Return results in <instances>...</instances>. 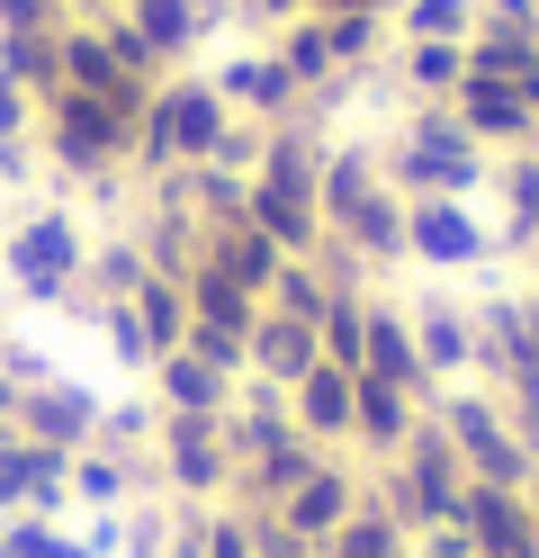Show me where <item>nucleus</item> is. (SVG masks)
<instances>
[{
  "mask_svg": "<svg viewBox=\"0 0 539 558\" xmlns=\"http://www.w3.org/2000/svg\"><path fill=\"white\" fill-rule=\"evenodd\" d=\"M306 19H395V0H306Z\"/></svg>",
  "mask_w": 539,
  "mask_h": 558,
  "instance_id": "c03bdc74",
  "label": "nucleus"
},
{
  "mask_svg": "<svg viewBox=\"0 0 539 558\" xmlns=\"http://www.w3.org/2000/svg\"><path fill=\"white\" fill-rule=\"evenodd\" d=\"M395 46H467L477 37V0H395Z\"/></svg>",
  "mask_w": 539,
  "mask_h": 558,
  "instance_id": "cd10ccee",
  "label": "nucleus"
},
{
  "mask_svg": "<svg viewBox=\"0 0 539 558\" xmlns=\"http://www.w3.org/2000/svg\"><path fill=\"white\" fill-rule=\"evenodd\" d=\"M395 82L414 99H450L467 82V46H395Z\"/></svg>",
  "mask_w": 539,
  "mask_h": 558,
  "instance_id": "72a5a7b5",
  "label": "nucleus"
},
{
  "mask_svg": "<svg viewBox=\"0 0 539 558\" xmlns=\"http://www.w3.org/2000/svg\"><path fill=\"white\" fill-rule=\"evenodd\" d=\"M135 0H82V19H126Z\"/></svg>",
  "mask_w": 539,
  "mask_h": 558,
  "instance_id": "49530a36",
  "label": "nucleus"
},
{
  "mask_svg": "<svg viewBox=\"0 0 539 558\" xmlns=\"http://www.w3.org/2000/svg\"><path fill=\"white\" fill-rule=\"evenodd\" d=\"M0 234H10V217H0Z\"/></svg>",
  "mask_w": 539,
  "mask_h": 558,
  "instance_id": "603ef678",
  "label": "nucleus"
},
{
  "mask_svg": "<svg viewBox=\"0 0 539 558\" xmlns=\"http://www.w3.org/2000/svg\"><path fill=\"white\" fill-rule=\"evenodd\" d=\"M19 433L46 441V450H90L99 441V397L72 388L63 369H36V378H19Z\"/></svg>",
  "mask_w": 539,
  "mask_h": 558,
  "instance_id": "1a4fd4ad",
  "label": "nucleus"
},
{
  "mask_svg": "<svg viewBox=\"0 0 539 558\" xmlns=\"http://www.w3.org/2000/svg\"><path fill=\"white\" fill-rule=\"evenodd\" d=\"M450 109H458V126L477 135L486 154H522L530 126H539V109L522 99V82H486V73H467V82L450 90Z\"/></svg>",
  "mask_w": 539,
  "mask_h": 558,
  "instance_id": "9b49d317",
  "label": "nucleus"
},
{
  "mask_svg": "<svg viewBox=\"0 0 539 558\" xmlns=\"http://www.w3.org/2000/svg\"><path fill=\"white\" fill-rule=\"evenodd\" d=\"M54 37H63V27H54ZM54 37H0V73H10L36 109L63 90V46H54Z\"/></svg>",
  "mask_w": 539,
  "mask_h": 558,
  "instance_id": "2f4dec72",
  "label": "nucleus"
},
{
  "mask_svg": "<svg viewBox=\"0 0 539 558\" xmlns=\"http://www.w3.org/2000/svg\"><path fill=\"white\" fill-rule=\"evenodd\" d=\"M414 424H422V405H414L405 388H387V378H359V414H351V441L369 450V460H395Z\"/></svg>",
  "mask_w": 539,
  "mask_h": 558,
  "instance_id": "b1692460",
  "label": "nucleus"
},
{
  "mask_svg": "<svg viewBox=\"0 0 539 558\" xmlns=\"http://www.w3.org/2000/svg\"><path fill=\"white\" fill-rule=\"evenodd\" d=\"M378 171H387V190L395 198H467V190H486V145L458 126V109L450 99H414L405 109V126H395V145L378 154Z\"/></svg>",
  "mask_w": 539,
  "mask_h": 558,
  "instance_id": "f03ea898",
  "label": "nucleus"
},
{
  "mask_svg": "<svg viewBox=\"0 0 539 558\" xmlns=\"http://www.w3.org/2000/svg\"><path fill=\"white\" fill-rule=\"evenodd\" d=\"M135 126L144 90H54L36 109V154L63 181H99V171H135Z\"/></svg>",
  "mask_w": 539,
  "mask_h": 558,
  "instance_id": "f257e3e1",
  "label": "nucleus"
},
{
  "mask_svg": "<svg viewBox=\"0 0 539 558\" xmlns=\"http://www.w3.org/2000/svg\"><path fill=\"white\" fill-rule=\"evenodd\" d=\"M351 505H359V477H351L342 460H323V469H315V477L297 486V496L279 505V522H287L297 541H315V549H323V541H333V522H342Z\"/></svg>",
  "mask_w": 539,
  "mask_h": 558,
  "instance_id": "412c9836",
  "label": "nucleus"
},
{
  "mask_svg": "<svg viewBox=\"0 0 539 558\" xmlns=\"http://www.w3.org/2000/svg\"><path fill=\"white\" fill-rule=\"evenodd\" d=\"M154 441H162V477L180 496H225L234 486V450H225V424H216V414H162Z\"/></svg>",
  "mask_w": 539,
  "mask_h": 558,
  "instance_id": "9d476101",
  "label": "nucleus"
},
{
  "mask_svg": "<svg viewBox=\"0 0 539 558\" xmlns=\"http://www.w3.org/2000/svg\"><path fill=\"white\" fill-rule=\"evenodd\" d=\"M530 505H539V469H530Z\"/></svg>",
  "mask_w": 539,
  "mask_h": 558,
  "instance_id": "09e8293b",
  "label": "nucleus"
},
{
  "mask_svg": "<svg viewBox=\"0 0 539 558\" xmlns=\"http://www.w3.org/2000/svg\"><path fill=\"white\" fill-rule=\"evenodd\" d=\"M243 217L261 226L287 262H306L315 243H323V207H315L306 190H270V181H252V190H243Z\"/></svg>",
  "mask_w": 539,
  "mask_h": 558,
  "instance_id": "aec40b11",
  "label": "nucleus"
},
{
  "mask_svg": "<svg viewBox=\"0 0 539 558\" xmlns=\"http://www.w3.org/2000/svg\"><path fill=\"white\" fill-rule=\"evenodd\" d=\"M0 558H90V541H63L54 522H36V513H19L10 532H0Z\"/></svg>",
  "mask_w": 539,
  "mask_h": 558,
  "instance_id": "a19ab883",
  "label": "nucleus"
},
{
  "mask_svg": "<svg viewBox=\"0 0 539 558\" xmlns=\"http://www.w3.org/2000/svg\"><path fill=\"white\" fill-rule=\"evenodd\" d=\"M144 253H135V234H90V253H82V298H135L144 289Z\"/></svg>",
  "mask_w": 539,
  "mask_h": 558,
  "instance_id": "7c9ffc66",
  "label": "nucleus"
},
{
  "mask_svg": "<svg viewBox=\"0 0 539 558\" xmlns=\"http://www.w3.org/2000/svg\"><path fill=\"white\" fill-rule=\"evenodd\" d=\"M530 46H539V19H530Z\"/></svg>",
  "mask_w": 539,
  "mask_h": 558,
  "instance_id": "8fccbe9b",
  "label": "nucleus"
},
{
  "mask_svg": "<svg viewBox=\"0 0 539 558\" xmlns=\"http://www.w3.org/2000/svg\"><path fill=\"white\" fill-rule=\"evenodd\" d=\"M126 306H135V325H144V342H154V361H162V352H180V342H189V298H180V279H144V289H135Z\"/></svg>",
  "mask_w": 539,
  "mask_h": 558,
  "instance_id": "473e14b6",
  "label": "nucleus"
},
{
  "mask_svg": "<svg viewBox=\"0 0 539 558\" xmlns=\"http://www.w3.org/2000/svg\"><path fill=\"white\" fill-rule=\"evenodd\" d=\"M72 306L99 325V342H108L126 369H154V342H144V325H135V306H126V298H72Z\"/></svg>",
  "mask_w": 539,
  "mask_h": 558,
  "instance_id": "e433bc0d",
  "label": "nucleus"
},
{
  "mask_svg": "<svg viewBox=\"0 0 539 558\" xmlns=\"http://www.w3.org/2000/svg\"><path fill=\"white\" fill-rule=\"evenodd\" d=\"M323 118L315 109H297V118H279V126H261V162H252V181H270V190H306L315 198V181H323Z\"/></svg>",
  "mask_w": 539,
  "mask_h": 558,
  "instance_id": "ddd939ff",
  "label": "nucleus"
},
{
  "mask_svg": "<svg viewBox=\"0 0 539 558\" xmlns=\"http://www.w3.org/2000/svg\"><path fill=\"white\" fill-rule=\"evenodd\" d=\"M315 558H405V522H395L378 496H359V505L333 522V541H323Z\"/></svg>",
  "mask_w": 539,
  "mask_h": 558,
  "instance_id": "bb28decb",
  "label": "nucleus"
},
{
  "mask_svg": "<svg viewBox=\"0 0 539 558\" xmlns=\"http://www.w3.org/2000/svg\"><path fill=\"white\" fill-rule=\"evenodd\" d=\"M522 154H530V171H539V126H530V145H522Z\"/></svg>",
  "mask_w": 539,
  "mask_h": 558,
  "instance_id": "de8ad7c7",
  "label": "nucleus"
},
{
  "mask_svg": "<svg viewBox=\"0 0 539 558\" xmlns=\"http://www.w3.org/2000/svg\"><path fill=\"white\" fill-rule=\"evenodd\" d=\"M126 19L144 27V46H154L171 73H189V54L216 37V0H135Z\"/></svg>",
  "mask_w": 539,
  "mask_h": 558,
  "instance_id": "6ab92c4d",
  "label": "nucleus"
},
{
  "mask_svg": "<svg viewBox=\"0 0 539 558\" xmlns=\"http://www.w3.org/2000/svg\"><path fill=\"white\" fill-rule=\"evenodd\" d=\"M405 325H414V352H422V369L431 378H458V369H477V316H467L458 298H414L405 306Z\"/></svg>",
  "mask_w": 539,
  "mask_h": 558,
  "instance_id": "2eb2a0df",
  "label": "nucleus"
},
{
  "mask_svg": "<svg viewBox=\"0 0 539 558\" xmlns=\"http://www.w3.org/2000/svg\"><path fill=\"white\" fill-rule=\"evenodd\" d=\"M225 126H234V109H225V90H216V73H162L144 90L135 171L154 181V171H180V162H216Z\"/></svg>",
  "mask_w": 539,
  "mask_h": 558,
  "instance_id": "20e7f679",
  "label": "nucleus"
},
{
  "mask_svg": "<svg viewBox=\"0 0 539 558\" xmlns=\"http://www.w3.org/2000/svg\"><path fill=\"white\" fill-rule=\"evenodd\" d=\"M99 37H108V54H118V73H126V82H144V90H154V82L171 73V63L144 46V27H135V19H99Z\"/></svg>",
  "mask_w": 539,
  "mask_h": 558,
  "instance_id": "4c0bfd02",
  "label": "nucleus"
},
{
  "mask_svg": "<svg viewBox=\"0 0 539 558\" xmlns=\"http://www.w3.org/2000/svg\"><path fill=\"white\" fill-rule=\"evenodd\" d=\"M180 298H189V325H207V333H243V342H252V316H261V298H252V289H234V279L216 270L207 253L189 262Z\"/></svg>",
  "mask_w": 539,
  "mask_h": 558,
  "instance_id": "5701e85b",
  "label": "nucleus"
},
{
  "mask_svg": "<svg viewBox=\"0 0 539 558\" xmlns=\"http://www.w3.org/2000/svg\"><path fill=\"white\" fill-rule=\"evenodd\" d=\"M216 90H225V109L234 118H252V126H279V118H297L306 109V90L287 82V63L261 46V54H234L225 73H216Z\"/></svg>",
  "mask_w": 539,
  "mask_h": 558,
  "instance_id": "f8f14e48",
  "label": "nucleus"
},
{
  "mask_svg": "<svg viewBox=\"0 0 539 558\" xmlns=\"http://www.w3.org/2000/svg\"><path fill=\"white\" fill-rule=\"evenodd\" d=\"M54 46H63V90H144V82H126V73H118V54H108L99 19H72Z\"/></svg>",
  "mask_w": 539,
  "mask_h": 558,
  "instance_id": "c85d7f7f",
  "label": "nucleus"
},
{
  "mask_svg": "<svg viewBox=\"0 0 539 558\" xmlns=\"http://www.w3.org/2000/svg\"><path fill=\"white\" fill-rule=\"evenodd\" d=\"M72 496H82V505H126L135 496V460H126V450H72Z\"/></svg>",
  "mask_w": 539,
  "mask_h": 558,
  "instance_id": "f704fd0d",
  "label": "nucleus"
},
{
  "mask_svg": "<svg viewBox=\"0 0 539 558\" xmlns=\"http://www.w3.org/2000/svg\"><path fill=\"white\" fill-rule=\"evenodd\" d=\"M315 207H323V234L351 243L359 262H405V198L387 190L378 154L333 145L323 154V181H315Z\"/></svg>",
  "mask_w": 539,
  "mask_h": 558,
  "instance_id": "7ed1b4c3",
  "label": "nucleus"
},
{
  "mask_svg": "<svg viewBox=\"0 0 539 558\" xmlns=\"http://www.w3.org/2000/svg\"><path fill=\"white\" fill-rule=\"evenodd\" d=\"M198 234H207V226L189 217V207H154V217L135 226V253H144V270H154V279H189Z\"/></svg>",
  "mask_w": 539,
  "mask_h": 558,
  "instance_id": "393cba45",
  "label": "nucleus"
},
{
  "mask_svg": "<svg viewBox=\"0 0 539 558\" xmlns=\"http://www.w3.org/2000/svg\"><path fill=\"white\" fill-rule=\"evenodd\" d=\"M0 352H10V333H0Z\"/></svg>",
  "mask_w": 539,
  "mask_h": 558,
  "instance_id": "3c124183",
  "label": "nucleus"
},
{
  "mask_svg": "<svg viewBox=\"0 0 539 558\" xmlns=\"http://www.w3.org/2000/svg\"><path fill=\"white\" fill-rule=\"evenodd\" d=\"M180 181H189V217L198 226H225V217H243V171H225V162H189L180 171Z\"/></svg>",
  "mask_w": 539,
  "mask_h": 558,
  "instance_id": "c9c22d12",
  "label": "nucleus"
},
{
  "mask_svg": "<svg viewBox=\"0 0 539 558\" xmlns=\"http://www.w3.org/2000/svg\"><path fill=\"white\" fill-rule=\"evenodd\" d=\"M54 27H72L63 0H0V37H54Z\"/></svg>",
  "mask_w": 539,
  "mask_h": 558,
  "instance_id": "79ce46f5",
  "label": "nucleus"
},
{
  "mask_svg": "<svg viewBox=\"0 0 539 558\" xmlns=\"http://www.w3.org/2000/svg\"><path fill=\"white\" fill-rule=\"evenodd\" d=\"M494 198H503V217H494V243H513V253H530V234H539V171H530V154H503L494 171Z\"/></svg>",
  "mask_w": 539,
  "mask_h": 558,
  "instance_id": "a878e982",
  "label": "nucleus"
},
{
  "mask_svg": "<svg viewBox=\"0 0 539 558\" xmlns=\"http://www.w3.org/2000/svg\"><path fill=\"white\" fill-rule=\"evenodd\" d=\"M387 469V513L405 522V532H441V522L458 513V496H467V460H458V441L441 433V414H422V424L405 433V450L395 460H378Z\"/></svg>",
  "mask_w": 539,
  "mask_h": 558,
  "instance_id": "39448f33",
  "label": "nucleus"
},
{
  "mask_svg": "<svg viewBox=\"0 0 539 558\" xmlns=\"http://www.w3.org/2000/svg\"><path fill=\"white\" fill-rule=\"evenodd\" d=\"M539 0H477V27H513V37H530Z\"/></svg>",
  "mask_w": 539,
  "mask_h": 558,
  "instance_id": "37998d69",
  "label": "nucleus"
},
{
  "mask_svg": "<svg viewBox=\"0 0 539 558\" xmlns=\"http://www.w3.org/2000/svg\"><path fill=\"white\" fill-rule=\"evenodd\" d=\"M287 414H297V433L315 450H333L351 441V414H359V369H333V361H315L297 388H287Z\"/></svg>",
  "mask_w": 539,
  "mask_h": 558,
  "instance_id": "4468645a",
  "label": "nucleus"
},
{
  "mask_svg": "<svg viewBox=\"0 0 539 558\" xmlns=\"http://www.w3.org/2000/svg\"><path fill=\"white\" fill-rule=\"evenodd\" d=\"M252 19H270V27H287V19H306V0H252Z\"/></svg>",
  "mask_w": 539,
  "mask_h": 558,
  "instance_id": "a18cd8bd",
  "label": "nucleus"
},
{
  "mask_svg": "<svg viewBox=\"0 0 539 558\" xmlns=\"http://www.w3.org/2000/svg\"><path fill=\"white\" fill-rule=\"evenodd\" d=\"M82 253H90V234H82L72 207H36V217H19L0 234V262H10L27 306H72L82 298Z\"/></svg>",
  "mask_w": 539,
  "mask_h": 558,
  "instance_id": "423d86ee",
  "label": "nucleus"
},
{
  "mask_svg": "<svg viewBox=\"0 0 539 558\" xmlns=\"http://www.w3.org/2000/svg\"><path fill=\"white\" fill-rule=\"evenodd\" d=\"M315 361H323L315 325L279 316V306H261V316H252V378H261V388H297V378H306Z\"/></svg>",
  "mask_w": 539,
  "mask_h": 558,
  "instance_id": "a211bd4d",
  "label": "nucleus"
},
{
  "mask_svg": "<svg viewBox=\"0 0 539 558\" xmlns=\"http://www.w3.org/2000/svg\"><path fill=\"white\" fill-rule=\"evenodd\" d=\"M315 342H323V361H333V369H359V361H369V289H333V298H323Z\"/></svg>",
  "mask_w": 539,
  "mask_h": 558,
  "instance_id": "c756f323",
  "label": "nucleus"
},
{
  "mask_svg": "<svg viewBox=\"0 0 539 558\" xmlns=\"http://www.w3.org/2000/svg\"><path fill=\"white\" fill-rule=\"evenodd\" d=\"M405 262L422 270H486L494 226L477 217V198H405Z\"/></svg>",
  "mask_w": 539,
  "mask_h": 558,
  "instance_id": "0eeeda50",
  "label": "nucleus"
},
{
  "mask_svg": "<svg viewBox=\"0 0 539 558\" xmlns=\"http://www.w3.org/2000/svg\"><path fill=\"white\" fill-rule=\"evenodd\" d=\"M323 46H333L342 73H359L378 46H395V27H387V19H323Z\"/></svg>",
  "mask_w": 539,
  "mask_h": 558,
  "instance_id": "58836bf2",
  "label": "nucleus"
},
{
  "mask_svg": "<svg viewBox=\"0 0 539 558\" xmlns=\"http://www.w3.org/2000/svg\"><path fill=\"white\" fill-rule=\"evenodd\" d=\"M359 378H387V388H405L414 405H431V388H441V378L422 369V352H414V325H405V306L369 298V361H359Z\"/></svg>",
  "mask_w": 539,
  "mask_h": 558,
  "instance_id": "dca6fc26",
  "label": "nucleus"
},
{
  "mask_svg": "<svg viewBox=\"0 0 539 558\" xmlns=\"http://www.w3.org/2000/svg\"><path fill=\"white\" fill-rule=\"evenodd\" d=\"M323 298H333V289L315 279V262H287V270L270 279V298H261V306H279V316H297V325H315V316H323Z\"/></svg>",
  "mask_w": 539,
  "mask_h": 558,
  "instance_id": "ea45409f",
  "label": "nucleus"
},
{
  "mask_svg": "<svg viewBox=\"0 0 539 558\" xmlns=\"http://www.w3.org/2000/svg\"><path fill=\"white\" fill-rule=\"evenodd\" d=\"M198 253H207L216 270H225L234 289H252V298H270V279L287 270V253H279V243H270L261 226H252V217H225V226H207V234H198Z\"/></svg>",
  "mask_w": 539,
  "mask_h": 558,
  "instance_id": "f3484780",
  "label": "nucleus"
},
{
  "mask_svg": "<svg viewBox=\"0 0 539 558\" xmlns=\"http://www.w3.org/2000/svg\"><path fill=\"white\" fill-rule=\"evenodd\" d=\"M458 532L477 558H539V505L522 496V486H477L467 477V496H458Z\"/></svg>",
  "mask_w": 539,
  "mask_h": 558,
  "instance_id": "6e6552de",
  "label": "nucleus"
},
{
  "mask_svg": "<svg viewBox=\"0 0 539 558\" xmlns=\"http://www.w3.org/2000/svg\"><path fill=\"white\" fill-rule=\"evenodd\" d=\"M234 388H243V378L207 369L198 352H162V361H154V397H162V414H225Z\"/></svg>",
  "mask_w": 539,
  "mask_h": 558,
  "instance_id": "4be33fe9",
  "label": "nucleus"
}]
</instances>
